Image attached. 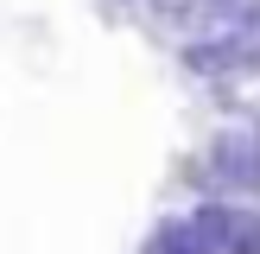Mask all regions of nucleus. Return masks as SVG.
I'll return each instance as SVG.
<instances>
[{
  "label": "nucleus",
  "mask_w": 260,
  "mask_h": 254,
  "mask_svg": "<svg viewBox=\"0 0 260 254\" xmlns=\"http://www.w3.org/2000/svg\"><path fill=\"white\" fill-rule=\"evenodd\" d=\"M248 32H254V38H260V0H254V13H248Z\"/></svg>",
  "instance_id": "obj_5"
},
{
  "label": "nucleus",
  "mask_w": 260,
  "mask_h": 254,
  "mask_svg": "<svg viewBox=\"0 0 260 254\" xmlns=\"http://www.w3.org/2000/svg\"><path fill=\"white\" fill-rule=\"evenodd\" d=\"M190 223L216 254H260V203L248 197H197Z\"/></svg>",
  "instance_id": "obj_3"
},
{
  "label": "nucleus",
  "mask_w": 260,
  "mask_h": 254,
  "mask_svg": "<svg viewBox=\"0 0 260 254\" xmlns=\"http://www.w3.org/2000/svg\"><path fill=\"white\" fill-rule=\"evenodd\" d=\"M190 184H197V197H248L260 203V134H216L210 152L197 159V172H190Z\"/></svg>",
  "instance_id": "obj_1"
},
{
  "label": "nucleus",
  "mask_w": 260,
  "mask_h": 254,
  "mask_svg": "<svg viewBox=\"0 0 260 254\" xmlns=\"http://www.w3.org/2000/svg\"><path fill=\"white\" fill-rule=\"evenodd\" d=\"M254 134H260V121H254Z\"/></svg>",
  "instance_id": "obj_7"
},
{
  "label": "nucleus",
  "mask_w": 260,
  "mask_h": 254,
  "mask_svg": "<svg viewBox=\"0 0 260 254\" xmlns=\"http://www.w3.org/2000/svg\"><path fill=\"white\" fill-rule=\"evenodd\" d=\"M140 254H216V248L203 241V229L190 223V216H165V223L146 235V248H140Z\"/></svg>",
  "instance_id": "obj_4"
},
{
  "label": "nucleus",
  "mask_w": 260,
  "mask_h": 254,
  "mask_svg": "<svg viewBox=\"0 0 260 254\" xmlns=\"http://www.w3.org/2000/svg\"><path fill=\"white\" fill-rule=\"evenodd\" d=\"M146 7H165V0H146Z\"/></svg>",
  "instance_id": "obj_6"
},
{
  "label": "nucleus",
  "mask_w": 260,
  "mask_h": 254,
  "mask_svg": "<svg viewBox=\"0 0 260 254\" xmlns=\"http://www.w3.org/2000/svg\"><path fill=\"white\" fill-rule=\"evenodd\" d=\"M178 64H184L190 76H203V83H241V76H260V38H254V32L184 38Z\"/></svg>",
  "instance_id": "obj_2"
}]
</instances>
